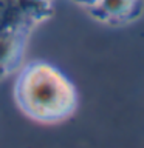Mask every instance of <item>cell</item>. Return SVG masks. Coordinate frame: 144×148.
Masks as SVG:
<instances>
[{"label":"cell","mask_w":144,"mask_h":148,"mask_svg":"<svg viewBox=\"0 0 144 148\" xmlns=\"http://www.w3.org/2000/svg\"><path fill=\"white\" fill-rule=\"evenodd\" d=\"M16 100L31 119L44 123L59 122L74 111L76 91L54 66L36 62L23 68L16 83Z\"/></svg>","instance_id":"6da1fadb"},{"label":"cell","mask_w":144,"mask_h":148,"mask_svg":"<svg viewBox=\"0 0 144 148\" xmlns=\"http://www.w3.org/2000/svg\"><path fill=\"white\" fill-rule=\"evenodd\" d=\"M138 0H99L91 5L90 11L95 17L104 22H123L132 17Z\"/></svg>","instance_id":"7a4b0ae2"},{"label":"cell","mask_w":144,"mask_h":148,"mask_svg":"<svg viewBox=\"0 0 144 148\" xmlns=\"http://www.w3.org/2000/svg\"><path fill=\"white\" fill-rule=\"evenodd\" d=\"M22 34L16 29H0V65L12 69L20 56Z\"/></svg>","instance_id":"3957f363"},{"label":"cell","mask_w":144,"mask_h":148,"mask_svg":"<svg viewBox=\"0 0 144 148\" xmlns=\"http://www.w3.org/2000/svg\"><path fill=\"white\" fill-rule=\"evenodd\" d=\"M16 6L26 20H37L48 14V0H16Z\"/></svg>","instance_id":"277c9868"},{"label":"cell","mask_w":144,"mask_h":148,"mask_svg":"<svg viewBox=\"0 0 144 148\" xmlns=\"http://www.w3.org/2000/svg\"><path fill=\"white\" fill-rule=\"evenodd\" d=\"M9 71H11V69H9L8 66H3V65H0V79L5 77V76H6V74L9 73Z\"/></svg>","instance_id":"5b68a950"},{"label":"cell","mask_w":144,"mask_h":148,"mask_svg":"<svg viewBox=\"0 0 144 148\" xmlns=\"http://www.w3.org/2000/svg\"><path fill=\"white\" fill-rule=\"evenodd\" d=\"M79 2L85 3L87 6H91V5H95V3H98V2H99V0H79Z\"/></svg>","instance_id":"8992f818"}]
</instances>
